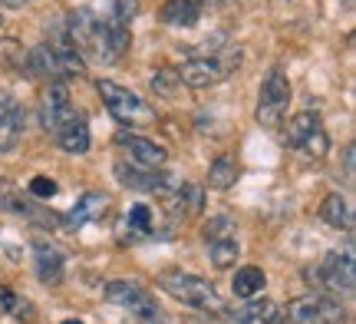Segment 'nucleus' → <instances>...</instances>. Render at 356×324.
I'll return each mask as SVG.
<instances>
[{"mask_svg": "<svg viewBox=\"0 0 356 324\" xmlns=\"http://www.w3.org/2000/svg\"><path fill=\"white\" fill-rule=\"evenodd\" d=\"M0 311L13 314V318H33V311H30V301L20 298L17 291H10L7 285H0Z\"/></svg>", "mask_w": 356, "mask_h": 324, "instance_id": "obj_27", "label": "nucleus"}, {"mask_svg": "<svg viewBox=\"0 0 356 324\" xmlns=\"http://www.w3.org/2000/svg\"><path fill=\"white\" fill-rule=\"evenodd\" d=\"M320 132H323V123H320L317 113H297V116L287 119V126H284V143L291 146V149H304Z\"/></svg>", "mask_w": 356, "mask_h": 324, "instance_id": "obj_18", "label": "nucleus"}, {"mask_svg": "<svg viewBox=\"0 0 356 324\" xmlns=\"http://www.w3.org/2000/svg\"><path fill=\"white\" fill-rule=\"evenodd\" d=\"M234 182H238V162L231 156H218L215 162H211V169H208V185L225 192V189H231Z\"/></svg>", "mask_w": 356, "mask_h": 324, "instance_id": "obj_24", "label": "nucleus"}, {"mask_svg": "<svg viewBox=\"0 0 356 324\" xmlns=\"http://www.w3.org/2000/svg\"><path fill=\"white\" fill-rule=\"evenodd\" d=\"M317 281L330 291H353L356 285V265H353V248H333L327 252L323 265L317 268Z\"/></svg>", "mask_w": 356, "mask_h": 324, "instance_id": "obj_10", "label": "nucleus"}, {"mask_svg": "<svg viewBox=\"0 0 356 324\" xmlns=\"http://www.w3.org/2000/svg\"><path fill=\"white\" fill-rule=\"evenodd\" d=\"M136 324H152V318H139V321H136Z\"/></svg>", "mask_w": 356, "mask_h": 324, "instance_id": "obj_35", "label": "nucleus"}, {"mask_svg": "<svg viewBox=\"0 0 356 324\" xmlns=\"http://www.w3.org/2000/svg\"><path fill=\"white\" fill-rule=\"evenodd\" d=\"M63 324H83V321H76V318H70V321H63Z\"/></svg>", "mask_w": 356, "mask_h": 324, "instance_id": "obj_36", "label": "nucleus"}, {"mask_svg": "<svg viewBox=\"0 0 356 324\" xmlns=\"http://www.w3.org/2000/svg\"><path fill=\"white\" fill-rule=\"evenodd\" d=\"M26 73L40 79H63L83 73V56L70 43H43L26 56Z\"/></svg>", "mask_w": 356, "mask_h": 324, "instance_id": "obj_3", "label": "nucleus"}, {"mask_svg": "<svg viewBox=\"0 0 356 324\" xmlns=\"http://www.w3.org/2000/svg\"><path fill=\"white\" fill-rule=\"evenodd\" d=\"M126 225H129V229H132V232L149 235V232H152V225H155L152 208L145 206V202H136V206L129 208V219H126Z\"/></svg>", "mask_w": 356, "mask_h": 324, "instance_id": "obj_28", "label": "nucleus"}, {"mask_svg": "<svg viewBox=\"0 0 356 324\" xmlns=\"http://www.w3.org/2000/svg\"><path fill=\"white\" fill-rule=\"evenodd\" d=\"M234 295L238 298H257L261 291H264V285H267V275L257 268V265H244V268H238L234 272Z\"/></svg>", "mask_w": 356, "mask_h": 324, "instance_id": "obj_23", "label": "nucleus"}, {"mask_svg": "<svg viewBox=\"0 0 356 324\" xmlns=\"http://www.w3.org/2000/svg\"><path fill=\"white\" fill-rule=\"evenodd\" d=\"M343 176H346V182H353V169H356V149L353 146H346L343 149Z\"/></svg>", "mask_w": 356, "mask_h": 324, "instance_id": "obj_32", "label": "nucleus"}, {"mask_svg": "<svg viewBox=\"0 0 356 324\" xmlns=\"http://www.w3.org/2000/svg\"><path fill=\"white\" fill-rule=\"evenodd\" d=\"M152 90L159 93V96H175L178 73H175V70H162V73H155V77H152Z\"/></svg>", "mask_w": 356, "mask_h": 324, "instance_id": "obj_30", "label": "nucleus"}, {"mask_svg": "<svg viewBox=\"0 0 356 324\" xmlns=\"http://www.w3.org/2000/svg\"><path fill=\"white\" fill-rule=\"evenodd\" d=\"M234 222L228 219V215H215V219H208V225H204V238L208 242H221V238H234Z\"/></svg>", "mask_w": 356, "mask_h": 324, "instance_id": "obj_29", "label": "nucleus"}, {"mask_svg": "<svg viewBox=\"0 0 356 324\" xmlns=\"http://www.w3.org/2000/svg\"><path fill=\"white\" fill-rule=\"evenodd\" d=\"M159 288H162L165 295H172L175 301H181V304L198 308V311H211V314L225 311V301H221V295L215 291V285H208V281L198 278V275L165 272L159 278Z\"/></svg>", "mask_w": 356, "mask_h": 324, "instance_id": "obj_2", "label": "nucleus"}, {"mask_svg": "<svg viewBox=\"0 0 356 324\" xmlns=\"http://www.w3.org/2000/svg\"><path fill=\"white\" fill-rule=\"evenodd\" d=\"M115 143L126 149V156L132 159V166H142V169H165L168 162V153L162 149L159 143L145 139V136H136V132H119Z\"/></svg>", "mask_w": 356, "mask_h": 324, "instance_id": "obj_11", "label": "nucleus"}, {"mask_svg": "<svg viewBox=\"0 0 356 324\" xmlns=\"http://www.w3.org/2000/svg\"><path fill=\"white\" fill-rule=\"evenodd\" d=\"M106 208H109V195L106 192H86L83 199H76V206L63 215V225L66 229H83V225L99 219Z\"/></svg>", "mask_w": 356, "mask_h": 324, "instance_id": "obj_17", "label": "nucleus"}, {"mask_svg": "<svg viewBox=\"0 0 356 324\" xmlns=\"http://www.w3.org/2000/svg\"><path fill=\"white\" fill-rule=\"evenodd\" d=\"M202 0H165L162 3V20L168 26H195L202 20Z\"/></svg>", "mask_w": 356, "mask_h": 324, "instance_id": "obj_19", "label": "nucleus"}, {"mask_svg": "<svg viewBox=\"0 0 356 324\" xmlns=\"http://www.w3.org/2000/svg\"><path fill=\"white\" fill-rule=\"evenodd\" d=\"M115 179L129 185V189H139V192H159V195H172L181 185V179H175L168 169H142L132 162H115Z\"/></svg>", "mask_w": 356, "mask_h": 324, "instance_id": "obj_8", "label": "nucleus"}, {"mask_svg": "<svg viewBox=\"0 0 356 324\" xmlns=\"http://www.w3.org/2000/svg\"><path fill=\"white\" fill-rule=\"evenodd\" d=\"M0 3H7V7H20V3H26V0H0Z\"/></svg>", "mask_w": 356, "mask_h": 324, "instance_id": "obj_33", "label": "nucleus"}, {"mask_svg": "<svg viewBox=\"0 0 356 324\" xmlns=\"http://www.w3.org/2000/svg\"><path fill=\"white\" fill-rule=\"evenodd\" d=\"M73 109H76V106H73V100H70V93H66L63 83H50V90L43 93V100H40V123H43V130L53 132Z\"/></svg>", "mask_w": 356, "mask_h": 324, "instance_id": "obj_14", "label": "nucleus"}, {"mask_svg": "<svg viewBox=\"0 0 356 324\" xmlns=\"http://www.w3.org/2000/svg\"><path fill=\"white\" fill-rule=\"evenodd\" d=\"M66 40L70 47L83 56H99L102 60V26H99V13H92L89 7H79V10L70 13L66 20Z\"/></svg>", "mask_w": 356, "mask_h": 324, "instance_id": "obj_7", "label": "nucleus"}, {"mask_svg": "<svg viewBox=\"0 0 356 324\" xmlns=\"http://www.w3.org/2000/svg\"><path fill=\"white\" fill-rule=\"evenodd\" d=\"M56 189H60V185L53 179H47V176H33V179H30V195H37V199H53Z\"/></svg>", "mask_w": 356, "mask_h": 324, "instance_id": "obj_31", "label": "nucleus"}, {"mask_svg": "<svg viewBox=\"0 0 356 324\" xmlns=\"http://www.w3.org/2000/svg\"><path fill=\"white\" fill-rule=\"evenodd\" d=\"M274 324H293V321H287L284 314H277V318H274Z\"/></svg>", "mask_w": 356, "mask_h": 324, "instance_id": "obj_34", "label": "nucleus"}, {"mask_svg": "<svg viewBox=\"0 0 356 324\" xmlns=\"http://www.w3.org/2000/svg\"><path fill=\"white\" fill-rule=\"evenodd\" d=\"M96 90H99L106 109L113 113V119H119L122 126H149V123H155V109L142 100L139 93L126 90L113 79H99Z\"/></svg>", "mask_w": 356, "mask_h": 324, "instance_id": "obj_4", "label": "nucleus"}, {"mask_svg": "<svg viewBox=\"0 0 356 324\" xmlns=\"http://www.w3.org/2000/svg\"><path fill=\"white\" fill-rule=\"evenodd\" d=\"M139 10V0H102V17L106 24H122L129 26L132 24V17Z\"/></svg>", "mask_w": 356, "mask_h": 324, "instance_id": "obj_25", "label": "nucleus"}, {"mask_svg": "<svg viewBox=\"0 0 356 324\" xmlns=\"http://www.w3.org/2000/svg\"><path fill=\"white\" fill-rule=\"evenodd\" d=\"M211 245V265L215 268H231L234 261H238V255H241V248H238V242L234 238H221V242H208Z\"/></svg>", "mask_w": 356, "mask_h": 324, "instance_id": "obj_26", "label": "nucleus"}, {"mask_svg": "<svg viewBox=\"0 0 356 324\" xmlns=\"http://www.w3.org/2000/svg\"><path fill=\"white\" fill-rule=\"evenodd\" d=\"M284 318L293 324H346L343 304L333 295H304L287 304Z\"/></svg>", "mask_w": 356, "mask_h": 324, "instance_id": "obj_5", "label": "nucleus"}, {"mask_svg": "<svg viewBox=\"0 0 356 324\" xmlns=\"http://www.w3.org/2000/svg\"><path fill=\"white\" fill-rule=\"evenodd\" d=\"M287 106H291V79L284 77V70L274 66L270 73L264 77L261 83V100H257V123L261 126H277L284 113H287Z\"/></svg>", "mask_w": 356, "mask_h": 324, "instance_id": "obj_6", "label": "nucleus"}, {"mask_svg": "<svg viewBox=\"0 0 356 324\" xmlns=\"http://www.w3.org/2000/svg\"><path fill=\"white\" fill-rule=\"evenodd\" d=\"M241 66V47H215L211 53H202V56H191L188 63H181L175 70L178 83H185L191 90H208L221 79H228L234 70Z\"/></svg>", "mask_w": 356, "mask_h": 324, "instance_id": "obj_1", "label": "nucleus"}, {"mask_svg": "<svg viewBox=\"0 0 356 324\" xmlns=\"http://www.w3.org/2000/svg\"><path fill=\"white\" fill-rule=\"evenodd\" d=\"M33 265H37V278L43 285H60L66 272L63 252L56 245H47V242H37L33 245Z\"/></svg>", "mask_w": 356, "mask_h": 324, "instance_id": "obj_16", "label": "nucleus"}, {"mask_svg": "<svg viewBox=\"0 0 356 324\" xmlns=\"http://www.w3.org/2000/svg\"><path fill=\"white\" fill-rule=\"evenodd\" d=\"M24 136V106L10 93H0V153H10Z\"/></svg>", "mask_w": 356, "mask_h": 324, "instance_id": "obj_15", "label": "nucleus"}, {"mask_svg": "<svg viewBox=\"0 0 356 324\" xmlns=\"http://www.w3.org/2000/svg\"><path fill=\"white\" fill-rule=\"evenodd\" d=\"M277 318V304L270 298H251L244 308L234 311V324H274Z\"/></svg>", "mask_w": 356, "mask_h": 324, "instance_id": "obj_22", "label": "nucleus"}, {"mask_svg": "<svg viewBox=\"0 0 356 324\" xmlns=\"http://www.w3.org/2000/svg\"><path fill=\"white\" fill-rule=\"evenodd\" d=\"M168 199V208L175 212V215H195V212H202V206H204V199H202V189L198 185H191V182H181L175 192L172 195H165Z\"/></svg>", "mask_w": 356, "mask_h": 324, "instance_id": "obj_21", "label": "nucleus"}, {"mask_svg": "<svg viewBox=\"0 0 356 324\" xmlns=\"http://www.w3.org/2000/svg\"><path fill=\"white\" fill-rule=\"evenodd\" d=\"M53 136H56V143H60V149L63 153H70V156H83V153H89V123H86V113L83 109H73L70 116L53 130Z\"/></svg>", "mask_w": 356, "mask_h": 324, "instance_id": "obj_12", "label": "nucleus"}, {"mask_svg": "<svg viewBox=\"0 0 356 324\" xmlns=\"http://www.w3.org/2000/svg\"><path fill=\"white\" fill-rule=\"evenodd\" d=\"M0 208H7V212H13V215H24V219H30V222H37L40 229H53V225H56V215H53V212H47V208H40L37 202L24 199L20 189H13V185H7V182H0Z\"/></svg>", "mask_w": 356, "mask_h": 324, "instance_id": "obj_13", "label": "nucleus"}, {"mask_svg": "<svg viewBox=\"0 0 356 324\" xmlns=\"http://www.w3.org/2000/svg\"><path fill=\"white\" fill-rule=\"evenodd\" d=\"M320 219L333 225V229H343V232H353V208L340 192H330L320 206Z\"/></svg>", "mask_w": 356, "mask_h": 324, "instance_id": "obj_20", "label": "nucleus"}, {"mask_svg": "<svg viewBox=\"0 0 356 324\" xmlns=\"http://www.w3.org/2000/svg\"><path fill=\"white\" fill-rule=\"evenodd\" d=\"M102 298L115 304V308H126L132 311L136 318H159V308H155V301L149 298V291L136 281H126V278H119V281H109V285L102 288Z\"/></svg>", "mask_w": 356, "mask_h": 324, "instance_id": "obj_9", "label": "nucleus"}]
</instances>
